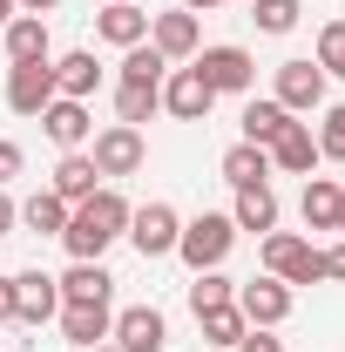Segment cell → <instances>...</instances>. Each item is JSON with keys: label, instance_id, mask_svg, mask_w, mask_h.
Returning a JSON list of instances; mask_svg holds the SVG:
<instances>
[{"label": "cell", "instance_id": "8", "mask_svg": "<svg viewBox=\"0 0 345 352\" xmlns=\"http://www.w3.org/2000/svg\"><path fill=\"white\" fill-rule=\"evenodd\" d=\"M237 311H244V325H285L291 318V285L285 278H244L237 285Z\"/></svg>", "mask_w": 345, "mask_h": 352}, {"label": "cell", "instance_id": "23", "mask_svg": "<svg viewBox=\"0 0 345 352\" xmlns=\"http://www.w3.org/2000/svg\"><path fill=\"white\" fill-rule=\"evenodd\" d=\"M304 230H339V183L332 176H304Z\"/></svg>", "mask_w": 345, "mask_h": 352}, {"label": "cell", "instance_id": "14", "mask_svg": "<svg viewBox=\"0 0 345 352\" xmlns=\"http://www.w3.org/2000/svg\"><path fill=\"white\" fill-rule=\"evenodd\" d=\"M54 311H61V285H54L47 271H21V278H14V318H21V325H47Z\"/></svg>", "mask_w": 345, "mask_h": 352}, {"label": "cell", "instance_id": "11", "mask_svg": "<svg viewBox=\"0 0 345 352\" xmlns=\"http://www.w3.org/2000/svg\"><path fill=\"white\" fill-rule=\"evenodd\" d=\"M271 102H285V109H291V116H311V109H318V102H325V68H318V61H278V95H271Z\"/></svg>", "mask_w": 345, "mask_h": 352}, {"label": "cell", "instance_id": "9", "mask_svg": "<svg viewBox=\"0 0 345 352\" xmlns=\"http://www.w3.org/2000/svg\"><path fill=\"white\" fill-rule=\"evenodd\" d=\"M149 47L163 54V61H190L197 47H203V28H197V14L190 7H170V14H149Z\"/></svg>", "mask_w": 345, "mask_h": 352}, {"label": "cell", "instance_id": "34", "mask_svg": "<svg viewBox=\"0 0 345 352\" xmlns=\"http://www.w3.org/2000/svg\"><path fill=\"white\" fill-rule=\"evenodd\" d=\"M237 352H285V339H271V325H251V332L237 339Z\"/></svg>", "mask_w": 345, "mask_h": 352}, {"label": "cell", "instance_id": "4", "mask_svg": "<svg viewBox=\"0 0 345 352\" xmlns=\"http://www.w3.org/2000/svg\"><path fill=\"white\" fill-rule=\"evenodd\" d=\"M190 68H197V75H203V82H210L216 95H244V88L258 82V61H251L244 47H230V41L197 47V54H190Z\"/></svg>", "mask_w": 345, "mask_h": 352}, {"label": "cell", "instance_id": "5", "mask_svg": "<svg viewBox=\"0 0 345 352\" xmlns=\"http://www.w3.org/2000/svg\"><path fill=\"white\" fill-rule=\"evenodd\" d=\"M142 156H149V149H142V129H129V122H109V129L88 135V163L102 176H135Z\"/></svg>", "mask_w": 345, "mask_h": 352}, {"label": "cell", "instance_id": "29", "mask_svg": "<svg viewBox=\"0 0 345 352\" xmlns=\"http://www.w3.org/2000/svg\"><path fill=\"white\" fill-rule=\"evenodd\" d=\"M156 109H163V88H135V82H122V88H115V116H122L129 129H142Z\"/></svg>", "mask_w": 345, "mask_h": 352}, {"label": "cell", "instance_id": "13", "mask_svg": "<svg viewBox=\"0 0 345 352\" xmlns=\"http://www.w3.org/2000/svg\"><path fill=\"white\" fill-rule=\"evenodd\" d=\"M41 129H47V142L68 156V149H88V135H95V116H88V102H68V95H54L41 109Z\"/></svg>", "mask_w": 345, "mask_h": 352}, {"label": "cell", "instance_id": "7", "mask_svg": "<svg viewBox=\"0 0 345 352\" xmlns=\"http://www.w3.org/2000/svg\"><path fill=\"white\" fill-rule=\"evenodd\" d=\"M47 102H54V61H7V109L41 116Z\"/></svg>", "mask_w": 345, "mask_h": 352}, {"label": "cell", "instance_id": "35", "mask_svg": "<svg viewBox=\"0 0 345 352\" xmlns=\"http://www.w3.org/2000/svg\"><path fill=\"white\" fill-rule=\"evenodd\" d=\"M21 163H27V156H21V142H7V135H0V190L21 176Z\"/></svg>", "mask_w": 345, "mask_h": 352}, {"label": "cell", "instance_id": "41", "mask_svg": "<svg viewBox=\"0 0 345 352\" xmlns=\"http://www.w3.org/2000/svg\"><path fill=\"white\" fill-rule=\"evenodd\" d=\"M7 21H14V0H0V28H7Z\"/></svg>", "mask_w": 345, "mask_h": 352}, {"label": "cell", "instance_id": "25", "mask_svg": "<svg viewBox=\"0 0 345 352\" xmlns=\"http://www.w3.org/2000/svg\"><path fill=\"white\" fill-rule=\"evenodd\" d=\"M291 122H298V116H291L285 102H251V109H244V142L271 149V142H278V135L291 129Z\"/></svg>", "mask_w": 345, "mask_h": 352}, {"label": "cell", "instance_id": "32", "mask_svg": "<svg viewBox=\"0 0 345 352\" xmlns=\"http://www.w3.org/2000/svg\"><path fill=\"white\" fill-rule=\"evenodd\" d=\"M325 75H345V21H325L318 28V54H311Z\"/></svg>", "mask_w": 345, "mask_h": 352}, {"label": "cell", "instance_id": "26", "mask_svg": "<svg viewBox=\"0 0 345 352\" xmlns=\"http://www.w3.org/2000/svg\"><path fill=\"white\" fill-rule=\"evenodd\" d=\"M197 325H203L210 352H237V339L251 332V325H244V311H237V298H230V305H216V311H197Z\"/></svg>", "mask_w": 345, "mask_h": 352}, {"label": "cell", "instance_id": "33", "mask_svg": "<svg viewBox=\"0 0 345 352\" xmlns=\"http://www.w3.org/2000/svg\"><path fill=\"white\" fill-rule=\"evenodd\" d=\"M318 156L345 163V102H332V109H325V122H318Z\"/></svg>", "mask_w": 345, "mask_h": 352}, {"label": "cell", "instance_id": "6", "mask_svg": "<svg viewBox=\"0 0 345 352\" xmlns=\"http://www.w3.org/2000/svg\"><path fill=\"white\" fill-rule=\"evenodd\" d=\"M122 237H129L142 258H170L176 237H183V217H176L170 204H142V210H129V230Z\"/></svg>", "mask_w": 345, "mask_h": 352}, {"label": "cell", "instance_id": "18", "mask_svg": "<svg viewBox=\"0 0 345 352\" xmlns=\"http://www.w3.org/2000/svg\"><path fill=\"white\" fill-rule=\"evenodd\" d=\"M54 318H61V339L82 346V352H95L102 339H109V325H115V311H109V305H61Z\"/></svg>", "mask_w": 345, "mask_h": 352}, {"label": "cell", "instance_id": "44", "mask_svg": "<svg viewBox=\"0 0 345 352\" xmlns=\"http://www.w3.org/2000/svg\"><path fill=\"white\" fill-rule=\"evenodd\" d=\"M339 82H345V75H339Z\"/></svg>", "mask_w": 345, "mask_h": 352}, {"label": "cell", "instance_id": "15", "mask_svg": "<svg viewBox=\"0 0 345 352\" xmlns=\"http://www.w3.org/2000/svg\"><path fill=\"white\" fill-rule=\"evenodd\" d=\"M95 34L109 47H135V41H149V7L142 0H109L102 14H95Z\"/></svg>", "mask_w": 345, "mask_h": 352}, {"label": "cell", "instance_id": "20", "mask_svg": "<svg viewBox=\"0 0 345 352\" xmlns=\"http://www.w3.org/2000/svg\"><path fill=\"white\" fill-rule=\"evenodd\" d=\"M0 34H7V61H54V47H47V21H41V14H14Z\"/></svg>", "mask_w": 345, "mask_h": 352}, {"label": "cell", "instance_id": "22", "mask_svg": "<svg viewBox=\"0 0 345 352\" xmlns=\"http://www.w3.org/2000/svg\"><path fill=\"white\" fill-rule=\"evenodd\" d=\"M230 223H237V230H251V237L278 230V197H271V183H251V190H237V210H230Z\"/></svg>", "mask_w": 345, "mask_h": 352}, {"label": "cell", "instance_id": "16", "mask_svg": "<svg viewBox=\"0 0 345 352\" xmlns=\"http://www.w3.org/2000/svg\"><path fill=\"white\" fill-rule=\"evenodd\" d=\"M47 190H54V197H61V204L75 210V204H88V197L102 190V170L88 163V149H68V156L54 163V183H47Z\"/></svg>", "mask_w": 345, "mask_h": 352}, {"label": "cell", "instance_id": "27", "mask_svg": "<svg viewBox=\"0 0 345 352\" xmlns=\"http://www.w3.org/2000/svg\"><path fill=\"white\" fill-rule=\"evenodd\" d=\"M21 223H27L34 237H61V230H68V204H61L54 190H41V197L21 204Z\"/></svg>", "mask_w": 345, "mask_h": 352}, {"label": "cell", "instance_id": "19", "mask_svg": "<svg viewBox=\"0 0 345 352\" xmlns=\"http://www.w3.org/2000/svg\"><path fill=\"white\" fill-rule=\"evenodd\" d=\"M102 88V61L88 54V47H75V54H61L54 61V95H68V102H88Z\"/></svg>", "mask_w": 345, "mask_h": 352}, {"label": "cell", "instance_id": "12", "mask_svg": "<svg viewBox=\"0 0 345 352\" xmlns=\"http://www.w3.org/2000/svg\"><path fill=\"white\" fill-rule=\"evenodd\" d=\"M109 339H115L122 352H163L170 346V318H163L156 305H129V311H115Z\"/></svg>", "mask_w": 345, "mask_h": 352}, {"label": "cell", "instance_id": "39", "mask_svg": "<svg viewBox=\"0 0 345 352\" xmlns=\"http://www.w3.org/2000/svg\"><path fill=\"white\" fill-rule=\"evenodd\" d=\"M14 7H21V14H41V21H47V14H54L61 0H14Z\"/></svg>", "mask_w": 345, "mask_h": 352}, {"label": "cell", "instance_id": "43", "mask_svg": "<svg viewBox=\"0 0 345 352\" xmlns=\"http://www.w3.org/2000/svg\"><path fill=\"white\" fill-rule=\"evenodd\" d=\"M95 352H122V346H115V339H102V346H95Z\"/></svg>", "mask_w": 345, "mask_h": 352}, {"label": "cell", "instance_id": "36", "mask_svg": "<svg viewBox=\"0 0 345 352\" xmlns=\"http://www.w3.org/2000/svg\"><path fill=\"white\" fill-rule=\"evenodd\" d=\"M325 278H339V285H345V237L332 244V251H325Z\"/></svg>", "mask_w": 345, "mask_h": 352}, {"label": "cell", "instance_id": "2", "mask_svg": "<svg viewBox=\"0 0 345 352\" xmlns=\"http://www.w3.org/2000/svg\"><path fill=\"white\" fill-rule=\"evenodd\" d=\"M258 258H264V271L285 278L291 292H298V285H325V251H311V244L291 237V230H264Z\"/></svg>", "mask_w": 345, "mask_h": 352}, {"label": "cell", "instance_id": "37", "mask_svg": "<svg viewBox=\"0 0 345 352\" xmlns=\"http://www.w3.org/2000/svg\"><path fill=\"white\" fill-rule=\"evenodd\" d=\"M14 223H21V204H14V197H7V190H0V237H7V230H14Z\"/></svg>", "mask_w": 345, "mask_h": 352}, {"label": "cell", "instance_id": "24", "mask_svg": "<svg viewBox=\"0 0 345 352\" xmlns=\"http://www.w3.org/2000/svg\"><path fill=\"white\" fill-rule=\"evenodd\" d=\"M264 176H271V149H258V142L223 149V183H230V190H251V183H264Z\"/></svg>", "mask_w": 345, "mask_h": 352}, {"label": "cell", "instance_id": "28", "mask_svg": "<svg viewBox=\"0 0 345 352\" xmlns=\"http://www.w3.org/2000/svg\"><path fill=\"white\" fill-rule=\"evenodd\" d=\"M163 75H170V61H163L149 41L122 47V82H135V88H163Z\"/></svg>", "mask_w": 345, "mask_h": 352}, {"label": "cell", "instance_id": "30", "mask_svg": "<svg viewBox=\"0 0 345 352\" xmlns=\"http://www.w3.org/2000/svg\"><path fill=\"white\" fill-rule=\"evenodd\" d=\"M304 14V0H251V21H258V34H291Z\"/></svg>", "mask_w": 345, "mask_h": 352}, {"label": "cell", "instance_id": "1", "mask_svg": "<svg viewBox=\"0 0 345 352\" xmlns=\"http://www.w3.org/2000/svg\"><path fill=\"white\" fill-rule=\"evenodd\" d=\"M122 230H129V204H122V190H115V183H102L88 204L68 210L61 244H68V258H75V264H102V251H109Z\"/></svg>", "mask_w": 345, "mask_h": 352}, {"label": "cell", "instance_id": "31", "mask_svg": "<svg viewBox=\"0 0 345 352\" xmlns=\"http://www.w3.org/2000/svg\"><path fill=\"white\" fill-rule=\"evenodd\" d=\"M237 298V278H223V271H197V285H190V311H216Z\"/></svg>", "mask_w": 345, "mask_h": 352}, {"label": "cell", "instance_id": "40", "mask_svg": "<svg viewBox=\"0 0 345 352\" xmlns=\"http://www.w3.org/2000/svg\"><path fill=\"white\" fill-rule=\"evenodd\" d=\"M183 7H190V14H210V7H223V0H183Z\"/></svg>", "mask_w": 345, "mask_h": 352}, {"label": "cell", "instance_id": "42", "mask_svg": "<svg viewBox=\"0 0 345 352\" xmlns=\"http://www.w3.org/2000/svg\"><path fill=\"white\" fill-rule=\"evenodd\" d=\"M339 237H345V190H339Z\"/></svg>", "mask_w": 345, "mask_h": 352}, {"label": "cell", "instance_id": "17", "mask_svg": "<svg viewBox=\"0 0 345 352\" xmlns=\"http://www.w3.org/2000/svg\"><path fill=\"white\" fill-rule=\"evenodd\" d=\"M325 163L318 156V135H311V122H291V129L271 142V170H285V176H311Z\"/></svg>", "mask_w": 345, "mask_h": 352}, {"label": "cell", "instance_id": "21", "mask_svg": "<svg viewBox=\"0 0 345 352\" xmlns=\"http://www.w3.org/2000/svg\"><path fill=\"white\" fill-rule=\"evenodd\" d=\"M54 285H61V305H109V292H115V278L102 264H68V278H54Z\"/></svg>", "mask_w": 345, "mask_h": 352}, {"label": "cell", "instance_id": "3", "mask_svg": "<svg viewBox=\"0 0 345 352\" xmlns=\"http://www.w3.org/2000/svg\"><path fill=\"white\" fill-rule=\"evenodd\" d=\"M230 244H237V223L223 217V210H203V217L183 223V237H176V258L190 264V271H216V264L230 258Z\"/></svg>", "mask_w": 345, "mask_h": 352}, {"label": "cell", "instance_id": "10", "mask_svg": "<svg viewBox=\"0 0 345 352\" xmlns=\"http://www.w3.org/2000/svg\"><path fill=\"white\" fill-rule=\"evenodd\" d=\"M163 109H170L176 122H203V116L216 109V88L203 82L190 61H183V68H170V75H163Z\"/></svg>", "mask_w": 345, "mask_h": 352}, {"label": "cell", "instance_id": "38", "mask_svg": "<svg viewBox=\"0 0 345 352\" xmlns=\"http://www.w3.org/2000/svg\"><path fill=\"white\" fill-rule=\"evenodd\" d=\"M14 318V278H0V325Z\"/></svg>", "mask_w": 345, "mask_h": 352}]
</instances>
